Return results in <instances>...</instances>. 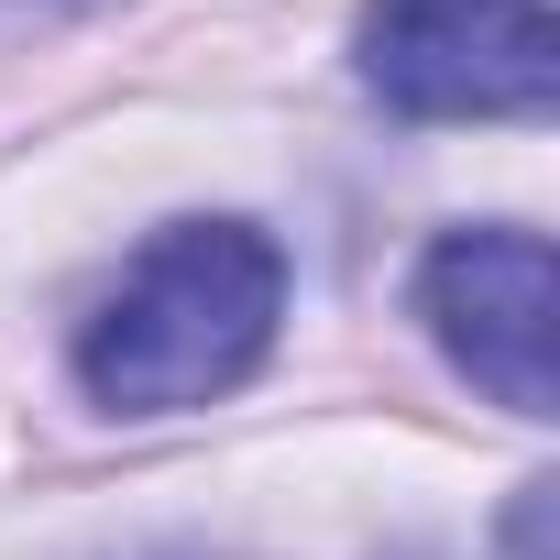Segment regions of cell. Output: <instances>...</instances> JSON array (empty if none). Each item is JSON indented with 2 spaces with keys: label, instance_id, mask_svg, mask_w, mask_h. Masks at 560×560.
Segmentation results:
<instances>
[{
  "label": "cell",
  "instance_id": "1",
  "mask_svg": "<svg viewBox=\"0 0 560 560\" xmlns=\"http://www.w3.org/2000/svg\"><path fill=\"white\" fill-rule=\"evenodd\" d=\"M287 319V253L253 220H165L121 287L78 319V385L110 418H176L231 396Z\"/></svg>",
  "mask_w": 560,
  "mask_h": 560
},
{
  "label": "cell",
  "instance_id": "2",
  "mask_svg": "<svg viewBox=\"0 0 560 560\" xmlns=\"http://www.w3.org/2000/svg\"><path fill=\"white\" fill-rule=\"evenodd\" d=\"M352 78L396 121H538L560 100V23L549 0H374Z\"/></svg>",
  "mask_w": 560,
  "mask_h": 560
},
{
  "label": "cell",
  "instance_id": "3",
  "mask_svg": "<svg viewBox=\"0 0 560 560\" xmlns=\"http://www.w3.org/2000/svg\"><path fill=\"white\" fill-rule=\"evenodd\" d=\"M418 319L505 418H549L560 385H549V242L538 231L516 220L440 231L418 264Z\"/></svg>",
  "mask_w": 560,
  "mask_h": 560
},
{
  "label": "cell",
  "instance_id": "4",
  "mask_svg": "<svg viewBox=\"0 0 560 560\" xmlns=\"http://www.w3.org/2000/svg\"><path fill=\"white\" fill-rule=\"evenodd\" d=\"M23 12H78V0H0V23H23Z\"/></svg>",
  "mask_w": 560,
  "mask_h": 560
},
{
  "label": "cell",
  "instance_id": "5",
  "mask_svg": "<svg viewBox=\"0 0 560 560\" xmlns=\"http://www.w3.org/2000/svg\"><path fill=\"white\" fill-rule=\"evenodd\" d=\"M132 560H198V549H132Z\"/></svg>",
  "mask_w": 560,
  "mask_h": 560
}]
</instances>
